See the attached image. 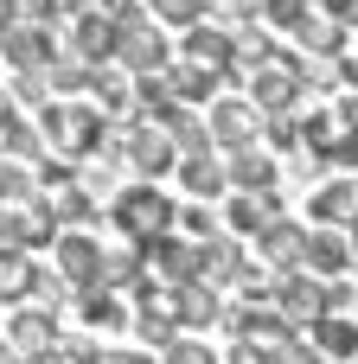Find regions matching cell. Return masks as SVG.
Segmentation results:
<instances>
[{"label": "cell", "instance_id": "cell-1", "mask_svg": "<svg viewBox=\"0 0 358 364\" xmlns=\"http://www.w3.org/2000/svg\"><path fill=\"white\" fill-rule=\"evenodd\" d=\"M109 218H115V230L128 237V243H160V237H173V224H179V205H173V192H160V186H128L115 205H109Z\"/></svg>", "mask_w": 358, "mask_h": 364}, {"label": "cell", "instance_id": "cell-23", "mask_svg": "<svg viewBox=\"0 0 358 364\" xmlns=\"http://www.w3.org/2000/svg\"><path fill=\"white\" fill-rule=\"evenodd\" d=\"M83 320H90V326H128V314H122V301H115L109 288H90V294H83Z\"/></svg>", "mask_w": 358, "mask_h": 364}, {"label": "cell", "instance_id": "cell-30", "mask_svg": "<svg viewBox=\"0 0 358 364\" xmlns=\"http://www.w3.org/2000/svg\"><path fill=\"white\" fill-rule=\"evenodd\" d=\"M90 364H154L147 352H90Z\"/></svg>", "mask_w": 358, "mask_h": 364}, {"label": "cell", "instance_id": "cell-5", "mask_svg": "<svg viewBox=\"0 0 358 364\" xmlns=\"http://www.w3.org/2000/svg\"><path fill=\"white\" fill-rule=\"evenodd\" d=\"M275 307H282V320L288 326H314V320H327V282L320 275H307V269H295V275H282L275 282Z\"/></svg>", "mask_w": 358, "mask_h": 364}, {"label": "cell", "instance_id": "cell-8", "mask_svg": "<svg viewBox=\"0 0 358 364\" xmlns=\"http://www.w3.org/2000/svg\"><path fill=\"white\" fill-rule=\"evenodd\" d=\"M45 134H51L64 154H90V147L102 141V115H96V109H51V115H45Z\"/></svg>", "mask_w": 358, "mask_h": 364}, {"label": "cell", "instance_id": "cell-25", "mask_svg": "<svg viewBox=\"0 0 358 364\" xmlns=\"http://www.w3.org/2000/svg\"><path fill=\"white\" fill-rule=\"evenodd\" d=\"M147 6H154V13H160V19H167V26H192V19H199V6H205V0H147Z\"/></svg>", "mask_w": 358, "mask_h": 364}, {"label": "cell", "instance_id": "cell-10", "mask_svg": "<svg viewBox=\"0 0 358 364\" xmlns=\"http://www.w3.org/2000/svg\"><path fill=\"white\" fill-rule=\"evenodd\" d=\"M307 346H314L320 358H333V364H352L358 358V320H346V314L314 320V326H307Z\"/></svg>", "mask_w": 358, "mask_h": 364}, {"label": "cell", "instance_id": "cell-22", "mask_svg": "<svg viewBox=\"0 0 358 364\" xmlns=\"http://www.w3.org/2000/svg\"><path fill=\"white\" fill-rule=\"evenodd\" d=\"M231 275H243V250H237L231 237H218V243H205V282L218 288V282H231Z\"/></svg>", "mask_w": 358, "mask_h": 364}, {"label": "cell", "instance_id": "cell-11", "mask_svg": "<svg viewBox=\"0 0 358 364\" xmlns=\"http://www.w3.org/2000/svg\"><path fill=\"white\" fill-rule=\"evenodd\" d=\"M115 58H122L128 70H141V77H160V64H167V38H160L154 26H128L122 45H115Z\"/></svg>", "mask_w": 358, "mask_h": 364}, {"label": "cell", "instance_id": "cell-33", "mask_svg": "<svg viewBox=\"0 0 358 364\" xmlns=\"http://www.w3.org/2000/svg\"><path fill=\"white\" fill-rule=\"evenodd\" d=\"M352 269H358V224H352Z\"/></svg>", "mask_w": 358, "mask_h": 364}, {"label": "cell", "instance_id": "cell-31", "mask_svg": "<svg viewBox=\"0 0 358 364\" xmlns=\"http://www.w3.org/2000/svg\"><path fill=\"white\" fill-rule=\"evenodd\" d=\"M263 6H269L275 19H301V13H307V0H263Z\"/></svg>", "mask_w": 358, "mask_h": 364}, {"label": "cell", "instance_id": "cell-21", "mask_svg": "<svg viewBox=\"0 0 358 364\" xmlns=\"http://www.w3.org/2000/svg\"><path fill=\"white\" fill-rule=\"evenodd\" d=\"M269 224H275V218H269V198H250V192L231 198V230H237V237H263Z\"/></svg>", "mask_w": 358, "mask_h": 364}, {"label": "cell", "instance_id": "cell-9", "mask_svg": "<svg viewBox=\"0 0 358 364\" xmlns=\"http://www.w3.org/2000/svg\"><path fill=\"white\" fill-rule=\"evenodd\" d=\"M352 269V243L339 237V230H307V275H320V282H339Z\"/></svg>", "mask_w": 358, "mask_h": 364}, {"label": "cell", "instance_id": "cell-27", "mask_svg": "<svg viewBox=\"0 0 358 364\" xmlns=\"http://www.w3.org/2000/svg\"><path fill=\"white\" fill-rule=\"evenodd\" d=\"M26 364H90V352H77V346H51V352H38V358Z\"/></svg>", "mask_w": 358, "mask_h": 364}, {"label": "cell", "instance_id": "cell-26", "mask_svg": "<svg viewBox=\"0 0 358 364\" xmlns=\"http://www.w3.org/2000/svg\"><path fill=\"white\" fill-rule=\"evenodd\" d=\"M167 364H218V358H211L205 346H192V339H179V346L167 352Z\"/></svg>", "mask_w": 358, "mask_h": 364}, {"label": "cell", "instance_id": "cell-4", "mask_svg": "<svg viewBox=\"0 0 358 364\" xmlns=\"http://www.w3.org/2000/svg\"><path fill=\"white\" fill-rule=\"evenodd\" d=\"M147 269H154L167 288L205 282V243H179V237H160V243H147Z\"/></svg>", "mask_w": 358, "mask_h": 364}, {"label": "cell", "instance_id": "cell-28", "mask_svg": "<svg viewBox=\"0 0 358 364\" xmlns=\"http://www.w3.org/2000/svg\"><path fill=\"white\" fill-rule=\"evenodd\" d=\"M275 364H320V352H314V346H301V339H295V346H282V352H275Z\"/></svg>", "mask_w": 358, "mask_h": 364}, {"label": "cell", "instance_id": "cell-3", "mask_svg": "<svg viewBox=\"0 0 358 364\" xmlns=\"http://www.w3.org/2000/svg\"><path fill=\"white\" fill-rule=\"evenodd\" d=\"M102 262H109V250L96 243V237H83V230H64L58 237V275L70 282V288H102Z\"/></svg>", "mask_w": 358, "mask_h": 364}, {"label": "cell", "instance_id": "cell-24", "mask_svg": "<svg viewBox=\"0 0 358 364\" xmlns=\"http://www.w3.org/2000/svg\"><path fill=\"white\" fill-rule=\"evenodd\" d=\"M6 51H13L19 64H38V58H45V32H38V26H26V32H13V38H6Z\"/></svg>", "mask_w": 358, "mask_h": 364}, {"label": "cell", "instance_id": "cell-29", "mask_svg": "<svg viewBox=\"0 0 358 364\" xmlns=\"http://www.w3.org/2000/svg\"><path fill=\"white\" fill-rule=\"evenodd\" d=\"M179 224H186V230H199V237H211V211H205V205H192V211H179Z\"/></svg>", "mask_w": 358, "mask_h": 364}, {"label": "cell", "instance_id": "cell-32", "mask_svg": "<svg viewBox=\"0 0 358 364\" xmlns=\"http://www.w3.org/2000/svg\"><path fill=\"white\" fill-rule=\"evenodd\" d=\"M0 364H13V346H6V339H0Z\"/></svg>", "mask_w": 358, "mask_h": 364}, {"label": "cell", "instance_id": "cell-2", "mask_svg": "<svg viewBox=\"0 0 358 364\" xmlns=\"http://www.w3.org/2000/svg\"><path fill=\"white\" fill-rule=\"evenodd\" d=\"M231 333H237V346H256L269 364H275L282 346H295V326L282 320V307H256V301L231 314Z\"/></svg>", "mask_w": 358, "mask_h": 364}, {"label": "cell", "instance_id": "cell-19", "mask_svg": "<svg viewBox=\"0 0 358 364\" xmlns=\"http://www.w3.org/2000/svg\"><path fill=\"white\" fill-rule=\"evenodd\" d=\"M231 186H237V192H269V186H275V160L256 154V147L231 154Z\"/></svg>", "mask_w": 358, "mask_h": 364}, {"label": "cell", "instance_id": "cell-15", "mask_svg": "<svg viewBox=\"0 0 358 364\" xmlns=\"http://www.w3.org/2000/svg\"><path fill=\"white\" fill-rule=\"evenodd\" d=\"M173 320H179V333L211 326V320H218V288H211V282H186V288H173Z\"/></svg>", "mask_w": 358, "mask_h": 364}, {"label": "cell", "instance_id": "cell-12", "mask_svg": "<svg viewBox=\"0 0 358 364\" xmlns=\"http://www.w3.org/2000/svg\"><path fill=\"white\" fill-rule=\"evenodd\" d=\"M256 250H263L275 269H288V275H295V269H307V230H301V224H282V218H275V224L256 237Z\"/></svg>", "mask_w": 358, "mask_h": 364}, {"label": "cell", "instance_id": "cell-20", "mask_svg": "<svg viewBox=\"0 0 358 364\" xmlns=\"http://www.w3.org/2000/svg\"><path fill=\"white\" fill-rule=\"evenodd\" d=\"M115 45H122V26H115V19H96V13L77 19V51H83V58H109Z\"/></svg>", "mask_w": 358, "mask_h": 364}, {"label": "cell", "instance_id": "cell-16", "mask_svg": "<svg viewBox=\"0 0 358 364\" xmlns=\"http://www.w3.org/2000/svg\"><path fill=\"white\" fill-rule=\"evenodd\" d=\"M6 346H13V352H26V358H38V352H51V346H58V320L26 307V314H13V320H6Z\"/></svg>", "mask_w": 358, "mask_h": 364}, {"label": "cell", "instance_id": "cell-13", "mask_svg": "<svg viewBox=\"0 0 358 364\" xmlns=\"http://www.w3.org/2000/svg\"><path fill=\"white\" fill-rule=\"evenodd\" d=\"M314 224H327V230H339V224H358V186L352 179H327L320 192H314Z\"/></svg>", "mask_w": 358, "mask_h": 364}, {"label": "cell", "instance_id": "cell-14", "mask_svg": "<svg viewBox=\"0 0 358 364\" xmlns=\"http://www.w3.org/2000/svg\"><path fill=\"white\" fill-rule=\"evenodd\" d=\"M295 96H301V77H295L288 64H263V70L250 77V102H256V109H295Z\"/></svg>", "mask_w": 358, "mask_h": 364}, {"label": "cell", "instance_id": "cell-7", "mask_svg": "<svg viewBox=\"0 0 358 364\" xmlns=\"http://www.w3.org/2000/svg\"><path fill=\"white\" fill-rule=\"evenodd\" d=\"M205 134H211L218 147H231V154H243V147L256 141V102H243V96H231V102H218V109H211V122H205Z\"/></svg>", "mask_w": 358, "mask_h": 364}, {"label": "cell", "instance_id": "cell-18", "mask_svg": "<svg viewBox=\"0 0 358 364\" xmlns=\"http://www.w3.org/2000/svg\"><path fill=\"white\" fill-rule=\"evenodd\" d=\"M179 186L199 192V198H218V192L231 186V166H218L211 154H186V160H179Z\"/></svg>", "mask_w": 358, "mask_h": 364}, {"label": "cell", "instance_id": "cell-6", "mask_svg": "<svg viewBox=\"0 0 358 364\" xmlns=\"http://www.w3.org/2000/svg\"><path fill=\"white\" fill-rule=\"evenodd\" d=\"M128 160H135V173H147V179H160L167 166H179L173 128H167V122H141V128L128 134Z\"/></svg>", "mask_w": 358, "mask_h": 364}, {"label": "cell", "instance_id": "cell-17", "mask_svg": "<svg viewBox=\"0 0 358 364\" xmlns=\"http://www.w3.org/2000/svg\"><path fill=\"white\" fill-rule=\"evenodd\" d=\"M231 58H237L231 32H218V26H192V38H186V64H205V70H224Z\"/></svg>", "mask_w": 358, "mask_h": 364}]
</instances>
